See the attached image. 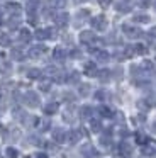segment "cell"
Instances as JSON below:
<instances>
[{"label": "cell", "mask_w": 156, "mask_h": 158, "mask_svg": "<svg viewBox=\"0 0 156 158\" xmlns=\"http://www.w3.org/2000/svg\"><path fill=\"white\" fill-rule=\"evenodd\" d=\"M24 104H26L27 107H39L41 100H39V95H37L36 92H26L24 94Z\"/></svg>", "instance_id": "6da1fadb"}, {"label": "cell", "mask_w": 156, "mask_h": 158, "mask_svg": "<svg viewBox=\"0 0 156 158\" xmlns=\"http://www.w3.org/2000/svg\"><path fill=\"white\" fill-rule=\"evenodd\" d=\"M92 26H93L97 31H104L107 27V17L105 15H97V17L92 19Z\"/></svg>", "instance_id": "7a4b0ae2"}, {"label": "cell", "mask_w": 156, "mask_h": 158, "mask_svg": "<svg viewBox=\"0 0 156 158\" xmlns=\"http://www.w3.org/2000/svg\"><path fill=\"white\" fill-rule=\"evenodd\" d=\"M80 151H81V155H83V156H87V158H98V156H100V155H98V151L95 150L92 144H83Z\"/></svg>", "instance_id": "3957f363"}, {"label": "cell", "mask_w": 156, "mask_h": 158, "mask_svg": "<svg viewBox=\"0 0 156 158\" xmlns=\"http://www.w3.org/2000/svg\"><path fill=\"white\" fill-rule=\"evenodd\" d=\"M122 32H124L127 38H138V36H141V31H139L136 26H129V24L122 26Z\"/></svg>", "instance_id": "277c9868"}, {"label": "cell", "mask_w": 156, "mask_h": 158, "mask_svg": "<svg viewBox=\"0 0 156 158\" xmlns=\"http://www.w3.org/2000/svg\"><path fill=\"white\" fill-rule=\"evenodd\" d=\"M51 29L49 27H41L36 31V39H39V41H46V39H51Z\"/></svg>", "instance_id": "5b68a950"}, {"label": "cell", "mask_w": 156, "mask_h": 158, "mask_svg": "<svg viewBox=\"0 0 156 158\" xmlns=\"http://www.w3.org/2000/svg\"><path fill=\"white\" fill-rule=\"evenodd\" d=\"M66 131L64 129H61V127H58V129H54L53 131V139L56 141V143H64L66 141Z\"/></svg>", "instance_id": "8992f818"}, {"label": "cell", "mask_w": 156, "mask_h": 158, "mask_svg": "<svg viewBox=\"0 0 156 158\" xmlns=\"http://www.w3.org/2000/svg\"><path fill=\"white\" fill-rule=\"evenodd\" d=\"M132 7V2L131 0H119L117 4H115V9H117L119 12H129Z\"/></svg>", "instance_id": "52a82bcc"}, {"label": "cell", "mask_w": 156, "mask_h": 158, "mask_svg": "<svg viewBox=\"0 0 156 158\" xmlns=\"http://www.w3.org/2000/svg\"><path fill=\"white\" fill-rule=\"evenodd\" d=\"M119 153L122 155V156H131V153H132V146L127 143V141H122L121 144H119Z\"/></svg>", "instance_id": "ba28073f"}, {"label": "cell", "mask_w": 156, "mask_h": 158, "mask_svg": "<svg viewBox=\"0 0 156 158\" xmlns=\"http://www.w3.org/2000/svg\"><path fill=\"white\" fill-rule=\"evenodd\" d=\"M54 21H56V24L60 26V27H64V26L68 24V14L66 12H60V14L54 15Z\"/></svg>", "instance_id": "9c48e42d"}, {"label": "cell", "mask_w": 156, "mask_h": 158, "mask_svg": "<svg viewBox=\"0 0 156 158\" xmlns=\"http://www.w3.org/2000/svg\"><path fill=\"white\" fill-rule=\"evenodd\" d=\"M80 41L81 43H87V44H92V43L95 41V34H93V32H90V31H83L80 34Z\"/></svg>", "instance_id": "30bf717a"}, {"label": "cell", "mask_w": 156, "mask_h": 158, "mask_svg": "<svg viewBox=\"0 0 156 158\" xmlns=\"http://www.w3.org/2000/svg\"><path fill=\"white\" fill-rule=\"evenodd\" d=\"M142 153H144L146 156H153V155H156V144L146 143L144 146H142Z\"/></svg>", "instance_id": "8fae6325"}, {"label": "cell", "mask_w": 156, "mask_h": 158, "mask_svg": "<svg viewBox=\"0 0 156 158\" xmlns=\"http://www.w3.org/2000/svg\"><path fill=\"white\" fill-rule=\"evenodd\" d=\"M44 112L47 114V116H53V114L58 112V104L56 102H49L44 106Z\"/></svg>", "instance_id": "7c38bea8"}, {"label": "cell", "mask_w": 156, "mask_h": 158, "mask_svg": "<svg viewBox=\"0 0 156 158\" xmlns=\"http://www.w3.org/2000/svg\"><path fill=\"white\" fill-rule=\"evenodd\" d=\"M81 138V131H71V133H68V136H66V139L70 141L71 144H75V143H78V139Z\"/></svg>", "instance_id": "4fadbf2b"}, {"label": "cell", "mask_w": 156, "mask_h": 158, "mask_svg": "<svg viewBox=\"0 0 156 158\" xmlns=\"http://www.w3.org/2000/svg\"><path fill=\"white\" fill-rule=\"evenodd\" d=\"M98 112H100L102 117H114V110L107 106H100L98 107Z\"/></svg>", "instance_id": "5bb4252c"}, {"label": "cell", "mask_w": 156, "mask_h": 158, "mask_svg": "<svg viewBox=\"0 0 156 158\" xmlns=\"http://www.w3.org/2000/svg\"><path fill=\"white\" fill-rule=\"evenodd\" d=\"M85 73H87V75H90V77L97 75V66H95V63L88 61L87 65H85Z\"/></svg>", "instance_id": "9a60e30c"}, {"label": "cell", "mask_w": 156, "mask_h": 158, "mask_svg": "<svg viewBox=\"0 0 156 158\" xmlns=\"http://www.w3.org/2000/svg\"><path fill=\"white\" fill-rule=\"evenodd\" d=\"M132 19H134V22H138V24H148L149 22V15H146V14H136Z\"/></svg>", "instance_id": "2e32d148"}, {"label": "cell", "mask_w": 156, "mask_h": 158, "mask_svg": "<svg viewBox=\"0 0 156 158\" xmlns=\"http://www.w3.org/2000/svg\"><path fill=\"white\" fill-rule=\"evenodd\" d=\"M31 38H32V36H31V32L27 31V29H20V32H19V39L22 43H27V41H31Z\"/></svg>", "instance_id": "e0dca14e"}, {"label": "cell", "mask_w": 156, "mask_h": 158, "mask_svg": "<svg viewBox=\"0 0 156 158\" xmlns=\"http://www.w3.org/2000/svg\"><path fill=\"white\" fill-rule=\"evenodd\" d=\"M43 51H46V48H44V46H34V48L31 49V56L37 58V56H41V55H43Z\"/></svg>", "instance_id": "ac0fdd59"}, {"label": "cell", "mask_w": 156, "mask_h": 158, "mask_svg": "<svg viewBox=\"0 0 156 158\" xmlns=\"http://www.w3.org/2000/svg\"><path fill=\"white\" fill-rule=\"evenodd\" d=\"M90 116H92V107L90 106H83L80 109V117L85 119V117H90Z\"/></svg>", "instance_id": "d6986e66"}, {"label": "cell", "mask_w": 156, "mask_h": 158, "mask_svg": "<svg viewBox=\"0 0 156 158\" xmlns=\"http://www.w3.org/2000/svg\"><path fill=\"white\" fill-rule=\"evenodd\" d=\"M90 127H92V131H93V133H98V131L102 129V124H100V121H97V119H92V121H90Z\"/></svg>", "instance_id": "ffe728a7"}, {"label": "cell", "mask_w": 156, "mask_h": 158, "mask_svg": "<svg viewBox=\"0 0 156 158\" xmlns=\"http://www.w3.org/2000/svg\"><path fill=\"white\" fill-rule=\"evenodd\" d=\"M5 155H7L9 158H17V156H19V151H17L15 148L10 146V148H7V150H5Z\"/></svg>", "instance_id": "44dd1931"}, {"label": "cell", "mask_w": 156, "mask_h": 158, "mask_svg": "<svg viewBox=\"0 0 156 158\" xmlns=\"http://www.w3.org/2000/svg\"><path fill=\"white\" fill-rule=\"evenodd\" d=\"M88 92H90V85H87V83H81V85H80V95H81V97H87Z\"/></svg>", "instance_id": "7402d4cb"}, {"label": "cell", "mask_w": 156, "mask_h": 158, "mask_svg": "<svg viewBox=\"0 0 156 158\" xmlns=\"http://www.w3.org/2000/svg\"><path fill=\"white\" fill-rule=\"evenodd\" d=\"M97 75H98V78H100L102 82H107L109 77H110V72H109V70H102V72L97 73Z\"/></svg>", "instance_id": "603a6c76"}, {"label": "cell", "mask_w": 156, "mask_h": 158, "mask_svg": "<svg viewBox=\"0 0 156 158\" xmlns=\"http://www.w3.org/2000/svg\"><path fill=\"white\" fill-rule=\"evenodd\" d=\"M54 58H56V60H64V58H66V55H64V51L61 48H56V49H54Z\"/></svg>", "instance_id": "cb8c5ba5"}, {"label": "cell", "mask_w": 156, "mask_h": 158, "mask_svg": "<svg viewBox=\"0 0 156 158\" xmlns=\"http://www.w3.org/2000/svg\"><path fill=\"white\" fill-rule=\"evenodd\" d=\"M27 77H29V78H39V77H41V72H39L37 68H32V70H29Z\"/></svg>", "instance_id": "d4e9b609"}, {"label": "cell", "mask_w": 156, "mask_h": 158, "mask_svg": "<svg viewBox=\"0 0 156 158\" xmlns=\"http://www.w3.org/2000/svg\"><path fill=\"white\" fill-rule=\"evenodd\" d=\"M136 138H138V143L139 144H146V143H148V138H146L142 133H138V134H136Z\"/></svg>", "instance_id": "484cf974"}, {"label": "cell", "mask_w": 156, "mask_h": 158, "mask_svg": "<svg viewBox=\"0 0 156 158\" xmlns=\"http://www.w3.org/2000/svg\"><path fill=\"white\" fill-rule=\"evenodd\" d=\"M64 4H66V0H51V5L53 7H64Z\"/></svg>", "instance_id": "4316f807"}, {"label": "cell", "mask_w": 156, "mask_h": 158, "mask_svg": "<svg viewBox=\"0 0 156 158\" xmlns=\"http://www.w3.org/2000/svg\"><path fill=\"white\" fill-rule=\"evenodd\" d=\"M134 51L138 53V55H144V53H146V46H141V44H136V46H134Z\"/></svg>", "instance_id": "83f0119b"}, {"label": "cell", "mask_w": 156, "mask_h": 158, "mask_svg": "<svg viewBox=\"0 0 156 158\" xmlns=\"http://www.w3.org/2000/svg\"><path fill=\"white\" fill-rule=\"evenodd\" d=\"M97 58L100 60V61H107L109 55H105V51H97Z\"/></svg>", "instance_id": "f1b7e54d"}, {"label": "cell", "mask_w": 156, "mask_h": 158, "mask_svg": "<svg viewBox=\"0 0 156 158\" xmlns=\"http://www.w3.org/2000/svg\"><path fill=\"white\" fill-rule=\"evenodd\" d=\"M95 97H97V100H104L105 97H107V92H105V90H98V92L95 94Z\"/></svg>", "instance_id": "f546056e"}, {"label": "cell", "mask_w": 156, "mask_h": 158, "mask_svg": "<svg viewBox=\"0 0 156 158\" xmlns=\"http://www.w3.org/2000/svg\"><path fill=\"white\" fill-rule=\"evenodd\" d=\"M49 89H51V83H49V82H44V83H41V90H43V92H47Z\"/></svg>", "instance_id": "4dcf8cb0"}, {"label": "cell", "mask_w": 156, "mask_h": 158, "mask_svg": "<svg viewBox=\"0 0 156 158\" xmlns=\"http://www.w3.org/2000/svg\"><path fill=\"white\" fill-rule=\"evenodd\" d=\"M138 4H139V5H141V7H148V5H149V4H151V0H139Z\"/></svg>", "instance_id": "1f68e13d"}, {"label": "cell", "mask_w": 156, "mask_h": 158, "mask_svg": "<svg viewBox=\"0 0 156 158\" xmlns=\"http://www.w3.org/2000/svg\"><path fill=\"white\" fill-rule=\"evenodd\" d=\"M47 127H49V121H44V123H43V126H41V129H43V131H46Z\"/></svg>", "instance_id": "d6a6232c"}, {"label": "cell", "mask_w": 156, "mask_h": 158, "mask_svg": "<svg viewBox=\"0 0 156 158\" xmlns=\"http://www.w3.org/2000/svg\"><path fill=\"white\" fill-rule=\"evenodd\" d=\"M36 158H47V155H46V153H37Z\"/></svg>", "instance_id": "836d02e7"}, {"label": "cell", "mask_w": 156, "mask_h": 158, "mask_svg": "<svg viewBox=\"0 0 156 158\" xmlns=\"http://www.w3.org/2000/svg\"><path fill=\"white\" fill-rule=\"evenodd\" d=\"M110 0H98V4H102V5H107Z\"/></svg>", "instance_id": "e575fe53"}, {"label": "cell", "mask_w": 156, "mask_h": 158, "mask_svg": "<svg viewBox=\"0 0 156 158\" xmlns=\"http://www.w3.org/2000/svg\"><path fill=\"white\" fill-rule=\"evenodd\" d=\"M151 131H153V133H156V121L151 124Z\"/></svg>", "instance_id": "d590c367"}, {"label": "cell", "mask_w": 156, "mask_h": 158, "mask_svg": "<svg viewBox=\"0 0 156 158\" xmlns=\"http://www.w3.org/2000/svg\"><path fill=\"white\" fill-rule=\"evenodd\" d=\"M151 34H153V36H154V38H156V27H153V29H151Z\"/></svg>", "instance_id": "8d00e7d4"}, {"label": "cell", "mask_w": 156, "mask_h": 158, "mask_svg": "<svg viewBox=\"0 0 156 158\" xmlns=\"http://www.w3.org/2000/svg\"><path fill=\"white\" fill-rule=\"evenodd\" d=\"M153 7H154V10H156V0H154V2H153Z\"/></svg>", "instance_id": "74e56055"}]
</instances>
